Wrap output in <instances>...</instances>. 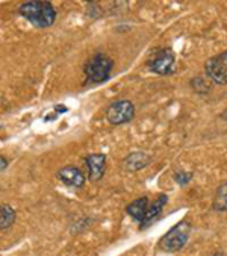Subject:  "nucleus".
Instances as JSON below:
<instances>
[{"mask_svg": "<svg viewBox=\"0 0 227 256\" xmlns=\"http://www.w3.org/2000/svg\"><path fill=\"white\" fill-rule=\"evenodd\" d=\"M212 256H227V253H222V252H220V253H215V254H212Z\"/></svg>", "mask_w": 227, "mask_h": 256, "instance_id": "17", "label": "nucleus"}, {"mask_svg": "<svg viewBox=\"0 0 227 256\" xmlns=\"http://www.w3.org/2000/svg\"><path fill=\"white\" fill-rule=\"evenodd\" d=\"M20 16L24 17L30 24L36 28H48L56 20V11L50 2L36 0V2H26L18 10Z\"/></svg>", "mask_w": 227, "mask_h": 256, "instance_id": "1", "label": "nucleus"}, {"mask_svg": "<svg viewBox=\"0 0 227 256\" xmlns=\"http://www.w3.org/2000/svg\"><path fill=\"white\" fill-rule=\"evenodd\" d=\"M148 210V198L144 196V197H140L136 200H134L129 206L126 208V212L138 223H142L144 217H146V212Z\"/></svg>", "mask_w": 227, "mask_h": 256, "instance_id": "10", "label": "nucleus"}, {"mask_svg": "<svg viewBox=\"0 0 227 256\" xmlns=\"http://www.w3.org/2000/svg\"><path fill=\"white\" fill-rule=\"evenodd\" d=\"M152 162V158L144 152H134L130 155H128L123 161V166L129 172H138L147 167Z\"/></svg>", "mask_w": 227, "mask_h": 256, "instance_id": "9", "label": "nucleus"}, {"mask_svg": "<svg viewBox=\"0 0 227 256\" xmlns=\"http://www.w3.org/2000/svg\"><path fill=\"white\" fill-rule=\"evenodd\" d=\"M174 179H176V182H178V184H180V185H186V184L192 179V174H191V173H185V172H179V173H176V174H174Z\"/></svg>", "mask_w": 227, "mask_h": 256, "instance_id": "15", "label": "nucleus"}, {"mask_svg": "<svg viewBox=\"0 0 227 256\" xmlns=\"http://www.w3.org/2000/svg\"><path fill=\"white\" fill-rule=\"evenodd\" d=\"M212 208L215 211H220V212L227 211V182L218 186V190L215 192V197H214Z\"/></svg>", "mask_w": 227, "mask_h": 256, "instance_id": "13", "label": "nucleus"}, {"mask_svg": "<svg viewBox=\"0 0 227 256\" xmlns=\"http://www.w3.org/2000/svg\"><path fill=\"white\" fill-rule=\"evenodd\" d=\"M16 222V211L10 204H0V230L10 229Z\"/></svg>", "mask_w": 227, "mask_h": 256, "instance_id": "12", "label": "nucleus"}, {"mask_svg": "<svg viewBox=\"0 0 227 256\" xmlns=\"http://www.w3.org/2000/svg\"><path fill=\"white\" fill-rule=\"evenodd\" d=\"M192 88L198 94H204V92H208L210 90V85L204 78H197V79H192Z\"/></svg>", "mask_w": 227, "mask_h": 256, "instance_id": "14", "label": "nucleus"}, {"mask_svg": "<svg viewBox=\"0 0 227 256\" xmlns=\"http://www.w3.org/2000/svg\"><path fill=\"white\" fill-rule=\"evenodd\" d=\"M114 67V62L106 55H96L88 60V62L84 67L86 80L91 84H102L109 79L110 70Z\"/></svg>", "mask_w": 227, "mask_h": 256, "instance_id": "3", "label": "nucleus"}, {"mask_svg": "<svg viewBox=\"0 0 227 256\" xmlns=\"http://www.w3.org/2000/svg\"><path fill=\"white\" fill-rule=\"evenodd\" d=\"M191 223L188 220H182L178 224H174L172 229H170L159 242V248L164 252H170L174 253L179 252L180 248L185 247V244L188 242L190 234H191Z\"/></svg>", "mask_w": 227, "mask_h": 256, "instance_id": "2", "label": "nucleus"}, {"mask_svg": "<svg viewBox=\"0 0 227 256\" xmlns=\"http://www.w3.org/2000/svg\"><path fill=\"white\" fill-rule=\"evenodd\" d=\"M6 167H8V160L0 155V173H2L4 170H6Z\"/></svg>", "mask_w": 227, "mask_h": 256, "instance_id": "16", "label": "nucleus"}, {"mask_svg": "<svg viewBox=\"0 0 227 256\" xmlns=\"http://www.w3.org/2000/svg\"><path fill=\"white\" fill-rule=\"evenodd\" d=\"M222 117H224V118H227V111H226V112L222 114Z\"/></svg>", "mask_w": 227, "mask_h": 256, "instance_id": "18", "label": "nucleus"}, {"mask_svg": "<svg viewBox=\"0 0 227 256\" xmlns=\"http://www.w3.org/2000/svg\"><path fill=\"white\" fill-rule=\"evenodd\" d=\"M58 179L73 188H80L85 185V174L73 166H66L58 172Z\"/></svg>", "mask_w": 227, "mask_h": 256, "instance_id": "8", "label": "nucleus"}, {"mask_svg": "<svg viewBox=\"0 0 227 256\" xmlns=\"http://www.w3.org/2000/svg\"><path fill=\"white\" fill-rule=\"evenodd\" d=\"M148 68L160 76H166L170 73L174 72V66H176V56L173 54V50L170 48H160L154 55L150 56L148 60Z\"/></svg>", "mask_w": 227, "mask_h": 256, "instance_id": "5", "label": "nucleus"}, {"mask_svg": "<svg viewBox=\"0 0 227 256\" xmlns=\"http://www.w3.org/2000/svg\"><path fill=\"white\" fill-rule=\"evenodd\" d=\"M135 117V106L130 100H117L106 110V118L110 124L118 126L132 122Z\"/></svg>", "mask_w": 227, "mask_h": 256, "instance_id": "4", "label": "nucleus"}, {"mask_svg": "<svg viewBox=\"0 0 227 256\" xmlns=\"http://www.w3.org/2000/svg\"><path fill=\"white\" fill-rule=\"evenodd\" d=\"M86 167H88V178L92 182H97L102 179L106 170V155L103 153H91L85 160Z\"/></svg>", "mask_w": 227, "mask_h": 256, "instance_id": "7", "label": "nucleus"}, {"mask_svg": "<svg viewBox=\"0 0 227 256\" xmlns=\"http://www.w3.org/2000/svg\"><path fill=\"white\" fill-rule=\"evenodd\" d=\"M206 76L218 85L227 84V50L216 56H212L204 64Z\"/></svg>", "mask_w": 227, "mask_h": 256, "instance_id": "6", "label": "nucleus"}, {"mask_svg": "<svg viewBox=\"0 0 227 256\" xmlns=\"http://www.w3.org/2000/svg\"><path fill=\"white\" fill-rule=\"evenodd\" d=\"M168 202V197L166 196H160L156 202H153V204H148V210H147V212H146V217H144V220H142V223H141V228L144 229L146 226H148L153 220H156L159 216H160V212H162V210H164V206H165V203Z\"/></svg>", "mask_w": 227, "mask_h": 256, "instance_id": "11", "label": "nucleus"}]
</instances>
